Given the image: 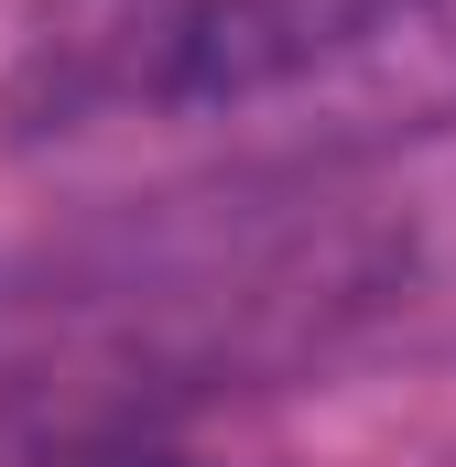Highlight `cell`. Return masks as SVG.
<instances>
[{
  "label": "cell",
  "mask_w": 456,
  "mask_h": 467,
  "mask_svg": "<svg viewBox=\"0 0 456 467\" xmlns=\"http://www.w3.org/2000/svg\"><path fill=\"white\" fill-rule=\"evenodd\" d=\"M44 467H196V457H174L152 435H88V446H66V457H44Z\"/></svg>",
  "instance_id": "obj_2"
},
{
  "label": "cell",
  "mask_w": 456,
  "mask_h": 467,
  "mask_svg": "<svg viewBox=\"0 0 456 467\" xmlns=\"http://www.w3.org/2000/svg\"><path fill=\"white\" fill-rule=\"evenodd\" d=\"M11 130L239 185L380 163L456 130V0H44Z\"/></svg>",
  "instance_id": "obj_1"
}]
</instances>
